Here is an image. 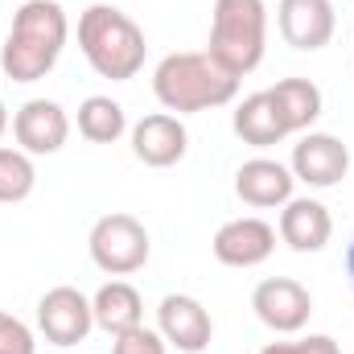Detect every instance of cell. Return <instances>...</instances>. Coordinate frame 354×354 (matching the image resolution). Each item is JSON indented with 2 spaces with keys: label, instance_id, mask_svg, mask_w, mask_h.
<instances>
[{
  "label": "cell",
  "instance_id": "1",
  "mask_svg": "<svg viewBox=\"0 0 354 354\" xmlns=\"http://www.w3.org/2000/svg\"><path fill=\"white\" fill-rule=\"evenodd\" d=\"M71 37L66 8L58 0H25L12 12V29L0 50V71L12 83H37L54 71Z\"/></svg>",
  "mask_w": 354,
  "mask_h": 354
},
{
  "label": "cell",
  "instance_id": "2",
  "mask_svg": "<svg viewBox=\"0 0 354 354\" xmlns=\"http://www.w3.org/2000/svg\"><path fill=\"white\" fill-rule=\"evenodd\" d=\"M153 95L165 111L194 115V111H210V107L231 103L239 95V79L231 71H223L206 50H181V54H165L157 62Z\"/></svg>",
  "mask_w": 354,
  "mask_h": 354
},
{
  "label": "cell",
  "instance_id": "3",
  "mask_svg": "<svg viewBox=\"0 0 354 354\" xmlns=\"http://www.w3.org/2000/svg\"><path fill=\"white\" fill-rule=\"evenodd\" d=\"M79 50L99 79L128 83L145 71V29L115 4H91L79 17Z\"/></svg>",
  "mask_w": 354,
  "mask_h": 354
},
{
  "label": "cell",
  "instance_id": "4",
  "mask_svg": "<svg viewBox=\"0 0 354 354\" xmlns=\"http://www.w3.org/2000/svg\"><path fill=\"white\" fill-rule=\"evenodd\" d=\"M268 50V4L264 0H214L206 54L235 79L252 75Z\"/></svg>",
  "mask_w": 354,
  "mask_h": 354
},
{
  "label": "cell",
  "instance_id": "5",
  "mask_svg": "<svg viewBox=\"0 0 354 354\" xmlns=\"http://www.w3.org/2000/svg\"><path fill=\"white\" fill-rule=\"evenodd\" d=\"M91 260L99 272L107 276H132L149 264V252H153V239L145 231V223L136 214H124V210H111L103 214L95 227H91Z\"/></svg>",
  "mask_w": 354,
  "mask_h": 354
},
{
  "label": "cell",
  "instance_id": "6",
  "mask_svg": "<svg viewBox=\"0 0 354 354\" xmlns=\"http://www.w3.org/2000/svg\"><path fill=\"white\" fill-rule=\"evenodd\" d=\"M252 309L272 334H301L313 317V297L292 276H268L252 292Z\"/></svg>",
  "mask_w": 354,
  "mask_h": 354
},
{
  "label": "cell",
  "instance_id": "7",
  "mask_svg": "<svg viewBox=\"0 0 354 354\" xmlns=\"http://www.w3.org/2000/svg\"><path fill=\"white\" fill-rule=\"evenodd\" d=\"M37 330H41L46 342H54V346H79V342H87V334L95 330L91 301L79 288H71V284L50 288V292L37 301Z\"/></svg>",
  "mask_w": 354,
  "mask_h": 354
},
{
  "label": "cell",
  "instance_id": "8",
  "mask_svg": "<svg viewBox=\"0 0 354 354\" xmlns=\"http://www.w3.org/2000/svg\"><path fill=\"white\" fill-rule=\"evenodd\" d=\"M157 334L165 338V346L177 354H202L214 338V322L206 313V305L189 292H169L157 305Z\"/></svg>",
  "mask_w": 354,
  "mask_h": 354
},
{
  "label": "cell",
  "instance_id": "9",
  "mask_svg": "<svg viewBox=\"0 0 354 354\" xmlns=\"http://www.w3.org/2000/svg\"><path fill=\"white\" fill-rule=\"evenodd\" d=\"M12 136L29 157H54L71 136V115L54 99H29L12 115Z\"/></svg>",
  "mask_w": 354,
  "mask_h": 354
},
{
  "label": "cell",
  "instance_id": "10",
  "mask_svg": "<svg viewBox=\"0 0 354 354\" xmlns=\"http://www.w3.org/2000/svg\"><path fill=\"white\" fill-rule=\"evenodd\" d=\"M288 169H292L297 181H305L313 189H330V185H338L346 177V169H351V149L338 136H330V132H309V136H301L292 145Z\"/></svg>",
  "mask_w": 354,
  "mask_h": 354
},
{
  "label": "cell",
  "instance_id": "11",
  "mask_svg": "<svg viewBox=\"0 0 354 354\" xmlns=\"http://www.w3.org/2000/svg\"><path fill=\"white\" fill-rule=\"evenodd\" d=\"M214 260L227 268H256L264 264L268 256L276 252V227L264 218H231L214 231V243H210Z\"/></svg>",
  "mask_w": 354,
  "mask_h": 354
},
{
  "label": "cell",
  "instance_id": "12",
  "mask_svg": "<svg viewBox=\"0 0 354 354\" xmlns=\"http://www.w3.org/2000/svg\"><path fill=\"white\" fill-rule=\"evenodd\" d=\"M189 149V132L174 111H153L145 120L132 124V153L136 161H145L149 169H169L185 157Z\"/></svg>",
  "mask_w": 354,
  "mask_h": 354
},
{
  "label": "cell",
  "instance_id": "13",
  "mask_svg": "<svg viewBox=\"0 0 354 354\" xmlns=\"http://www.w3.org/2000/svg\"><path fill=\"white\" fill-rule=\"evenodd\" d=\"M276 25H280V37L292 46V50H322L330 46L334 29H338V12L330 0H280L276 4Z\"/></svg>",
  "mask_w": 354,
  "mask_h": 354
},
{
  "label": "cell",
  "instance_id": "14",
  "mask_svg": "<svg viewBox=\"0 0 354 354\" xmlns=\"http://www.w3.org/2000/svg\"><path fill=\"white\" fill-rule=\"evenodd\" d=\"M330 235H334V218H330V210L317 198H288L284 202V210H280V239L292 252H301V256L322 252L330 243Z\"/></svg>",
  "mask_w": 354,
  "mask_h": 354
},
{
  "label": "cell",
  "instance_id": "15",
  "mask_svg": "<svg viewBox=\"0 0 354 354\" xmlns=\"http://www.w3.org/2000/svg\"><path fill=\"white\" fill-rule=\"evenodd\" d=\"M292 185H297V177L288 165H280V161H272V157H252V161H243L239 165V174H235V194L248 202V206H284L288 198H292Z\"/></svg>",
  "mask_w": 354,
  "mask_h": 354
},
{
  "label": "cell",
  "instance_id": "16",
  "mask_svg": "<svg viewBox=\"0 0 354 354\" xmlns=\"http://www.w3.org/2000/svg\"><path fill=\"white\" fill-rule=\"evenodd\" d=\"M91 313H95V326L107 338H120V334L145 326V301H140V292L128 280H107L91 297Z\"/></svg>",
  "mask_w": 354,
  "mask_h": 354
},
{
  "label": "cell",
  "instance_id": "17",
  "mask_svg": "<svg viewBox=\"0 0 354 354\" xmlns=\"http://www.w3.org/2000/svg\"><path fill=\"white\" fill-rule=\"evenodd\" d=\"M231 128H235V136H239L243 145H252V149H272V145H280V140L288 136V128H284V120H280V111H276V103H272L268 91L248 95V99L235 107Z\"/></svg>",
  "mask_w": 354,
  "mask_h": 354
},
{
  "label": "cell",
  "instance_id": "18",
  "mask_svg": "<svg viewBox=\"0 0 354 354\" xmlns=\"http://www.w3.org/2000/svg\"><path fill=\"white\" fill-rule=\"evenodd\" d=\"M268 95H272V103H276L288 136L313 128L317 115H322V87L313 79H280L276 87H268Z\"/></svg>",
  "mask_w": 354,
  "mask_h": 354
},
{
  "label": "cell",
  "instance_id": "19",
  "mask_svg": "<svg viewBox=\"0 0 354 354\" xmlns=\"http://www.w3.org/2000/svg\"><path fill=\"white\" fill-rule=\"evenodd\" d=\"M79 132L91 145H115L128 132V115L111 95H91L79 103Z\"/></svg>",
  "mask_w": 354,
  "mask_h": 354
},
{
  "label": "cell",
  "instance_id": "20",
  "mask_svg": "<svg viewBox=\"0 0 354 354\" xmlns=\"http://www.w3.org/2000/svg\"><path fill=\"white\" fill-rule=\"evenodd\" d=\"M37 185V169H33V157L21 153V149H4L0 145V202L12 206V202H25Z\"/></svg>",
  "mask_w": 354,
  "mask_h": 354
},
{
  "label": "cell",
  "instance_id": "21",
  "mask_svg": "<svg viewBox=\"0 0 354 354\" xmlns=\"http://www.w3.org/2000/svg\"><path fill=\"white\" fill-rule=\"evenodd\" d=\"M0 354H37L33 330L21 317L4 313V309H0Z\"/></svg>",
  "mask_w": 354,
  "mask_h": 354
},
{
  "label": "cell",
  "instance_id": "22",
  "mask_svg": "<svg viewBox=\"0 0 354 354\" xmlns=\"http://www.w3.org/2000/svg\"><path fill=\"white\" fill-rule=\"evenodd\" d=\"M165 351H169L165 338L157 330H149V326H136V330L111 338V354H165Z\"/></svg>",
  "mask_w": 354,
  "mask_h": 354
},
{
  "label": "cell",
  "instance_id": "23",
  "mask_svg": "<svg viewBox=\"0 0 354 354\" xmlns=\"http://www.w3.org/2000/svg\"><path fill=\"white\" fill-rule=\"evenodd\" d=\"M260 354H342V346L330 334H309L301 342H268Z\"/></svg>",
  "mask_w": 354,
  "mask_h": 354
},
{
  "label": "cell",
  "instance_id": "24",
  "mask_svg": "<svg viewBox=\"0 0 354 354\" xmlns=\"http://www.w3.org/2000/svg\"><path fill=\"white\" fill-rule=\"evenodd\" d=\"M346 276H351V288H354V239H351V248H346Z\"/></svg>",
  "mask_w": 354,
  "mask_h": 354
},
{
  "label": "cell",
  "instance_id": "25",
  "mask_svg": "<svg viewBox=\"0 0 354 354\" xmlns=\"http://www.w3.org/2000/svg\"><path fill=\"white\" fill-rule=\"evenodd\" d=\"M8 124H12V120H8V111H4V103H0V136L8 132Z\"/></svg>",
  "mask_w": 354,
  "mask_h": 354
}]
</instances>
